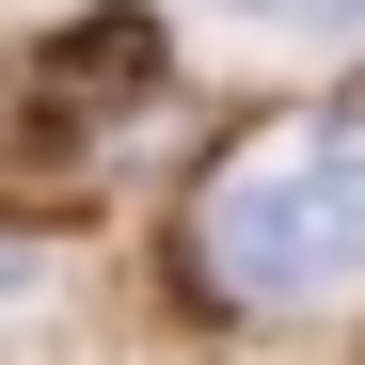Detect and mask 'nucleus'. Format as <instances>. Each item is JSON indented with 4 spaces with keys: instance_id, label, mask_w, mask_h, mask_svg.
Returning a JSON list of instances; mask_svg holds the SVG:
<instances>
[{
    "instance_id": "obj_1",
    "label": "nucleus",
    "mask_w": 365,
    "mask_h": 365,
    "mask_svg": "<svg viewBox=\"0 0 365 365\" xmlns=\"http://www.w3.org/2000/svg\"><path fill=\"white\" fill-rule=\"evenodd\" d=\"M207 270L238 302H334L365 286V128L318 111V128H270L207 175Z\"/></svg>"
},
{
    "instance_id": "obj_2",
    "label": "nucleus",
    "mask_w": 365,
    "mask_h": 365,
    "mask_svg": "<svg viewBox=\"0 0 365 365\" xmlns=\"http://www.w3.org/2000/svg\"><path fill=\"white\" fill-rule=\"evenodd\" d=\"M48 80H96V96H128V80H159V16H128V0H111V16H80L64 48H48Z\"/></svg>"
},
{
    "instance_id": "obj_3",
    "label": "nucleus",
    "mask_w": 365,
    "mask_h": 365,
    "mask_svg": "<svg viewBox=\"0 0 365 365\" xmlns=\"http://www.w3.org/2000/svg\"><path fill=\"white\" fill-rule=\"evenodd\" d=\"M222 16H270V32H365V0H222Z\"/></svg>"
}]
</instances>
